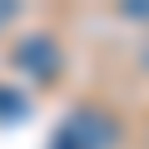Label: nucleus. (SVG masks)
<instances>
[{
	"label": "nucleus",
	"instance_id": "f257e3e1",
	"mask_svg": "<svg viewBox=\"0 0 149 149\" xmlns=\"http://www.w3.org/2000/svg\"><path fill=\"white\" fill-rule=\"evenodd\" d=\"M114 144H119V119L100 104L70 109L50 134V149H114Z\"/></svg>",
	"mask_w": 149,
	"mask_h": 149
},
{
	"label": "nucleus",
	"instance_id": "f03ea898",
	"mask_svg": "<svg viewBox=\"0 0 149 149\" xmlns=\"http://www.w3.org/2000/svg\"><path fill=\"white\" fill-rule=\"evenodd\" d=\"M15 65L30 74V80H55L60 74V65H65V55H60V45L50 40V35H25L20 45H15Z\"/></svg>",
	"mask_w": 149,
	"mask_h": 149
},
{
	"label": "nucleus",
	"instance_id": "7ed1b4c3",
	"mask_svg": "<svg viewBox=\"0 0 149 149\" xmlns=\"http://www.w3.org/2000/svg\"><path fill=\"white\" fill-rule=\"evenodd\" d=\"M25 95L20 90H10V85H0V119H25Z\"/></svg>",
	"mask_w": 149,
	"mask_h": 149
},
{
	"label": "nucleus",
	"instance_id": "20e7f679",
	"mask_svg": "<svg viewBox=\"0 0 149 149\" xmlns=\"http://www.w3.org/2000/svg\"><path fill=\"white\" fill-rule=\"evenodd\" d=\"M129 20H149V0H134V5H124Z\"/></svg>",
	"mask_w": 149,
	"mask_h": 149
},
{
	"label": "nucleus",
	"instance_id": "39448f33",
	"mask_svg": "<svg viewBox=\"0 0 149 149\" xmlns=\"http://www.w3.org/2000/svg\"><path fill=\"white\" fill-rule=\"evenodd\" d=\"M15 20V5H0V25H10Z\"/></svg>",
	"mask_w": 149,
	"mask_h": 149
}]
</instances>
